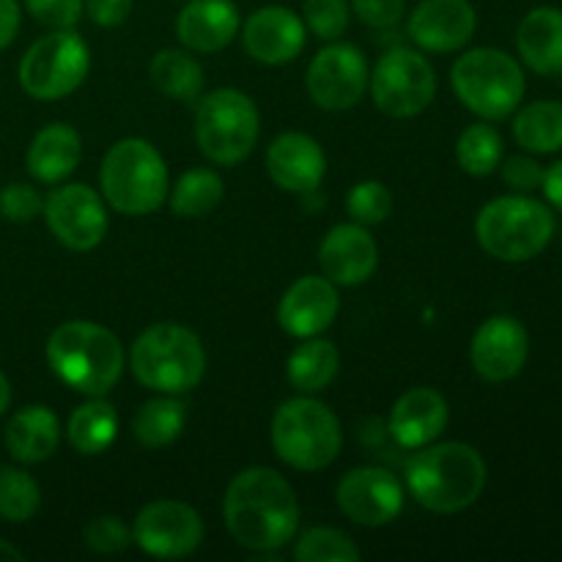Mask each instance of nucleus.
Instances as JSON below:
<instances>
[{
    "mask_svg": "<svg viewBox=\"0 0 562 562\" xmlns=\"http://www.w3.org/2000/svg\"><path fill=\"white\" fill-rule=\"evenodd\" d=\"M302 16L322 42H335L349 27V3L346 0H305Z\"/></svg>",
    "mask_w": 562,
    "mask_h": 562,
    "instance_id": "nucleus-37",
    "label": "nucleus"
},
{
    "mask_svg": "<svg viewBox=\"0 0 562 562\" xmlns=\"http://www.w3.org/2000/svg\"><path fill=\"white\" fill-rule=\"evenodd\" d=\"M543 176H547V170H543L541 165L530 157H510V159H505V165H503L505 184L514 187V190H519V192L538 190V187L543 184Z\"/></svg>",
    "mask_w": 562,
    "mask_h": 562,
    "instance_id": "nucleus-42",
    "label": "nucleus"
},
{
    "mask_svg": "<svg viewBox=\"0 0 562 562\" xmlns=\"http://www.w3.org/2000/svg\"><path fill=\"white\" fill-rule=\"evenodd\" d=\"M530 355V338L525 324L514 316H492L477 327L470 346L472 368L486 382H510L525 368Z\"/></svg>",
    "mask_w": 562,
    "mask_h": 562,
    "instance_id": "nucleus-16",
    "label": "nucleus"
},
{
    "mask_svg": "<svg viewBox=\"0 0 562 562\" xmlns=\"http://www.w3.org/2000/svg\"><path fill=\"white\" fill-rule=\"evenodd\" d=\"M47 362L75 393L104 398L124 373V346L93 322H66L49 335Z\"/></svg>",
    "mask_w": 562,
    "mask_h": 562,
    "instance_id": "nucleus-3",
    "label": "nucleus"
},
{
    "mask_svg": "<svg viewBox=\"0 0 562 562\" xmlns=\"http://www.w3.org/2000/svg\"><path fill=\"white\" fill-rule=\"evenodd\" d=\"M44 220L64 247L88 252L108 236V212L97 190L88 184H66L44 201Z\"/></svg>",
    "mask_w": 562,
    "mask_h": 562,
    "instance_id": "nucleus-14",
    "label": "nucleus"
},
{
    "mask_svg": "<svg viewBox=\"0 0 562 562\" xmlns=\"http://www.w3.org/2000/svg\"><path fill=\"white\" fill-rule=\"evenodd\" d=\"M5 560H25V554L20 552V549L16 547H11L9 541H3V538H0V562H5Z\"/></svg>",
    "mask_w": 562,
    "mask_h": 562,
    "instance_id": "nucleus-47",
    "label": "nucleus"
},
{
    "mask_svg": "<svg viewBox=\"0 0 562 562\" xmlns=\"http://www.w3.org/2000/svg\"><path fill=\"white\" fill-rule=\"evenodd\" d=\"M437 71L420 53L395 47L379 58L371 75L373 104L390 119H412L434 102Z\"/></svg>",
    "mask_w": 562,
    "mask_h": 562,
    "instance_id": "nucleus-11",
    "label": "nucleus"
},
{
    "mask_svg": "<svg viewBox=\"0 0 562 562\" xmlns=\"http://www.w3.org/2000/svg\"><path fill=\"white\" fill-rule=\"evenodd\" d=\"M346 209H349L355 223L368 228V225L384 223L393 214V195L382 181H360L349 190Z\"/></svg>",
    "mask_w": 562,
    "mask_h": 562,
    "instance_id": "nucleus-36",
    "label": "nucleus"
},
{
    "mask_svg": "<svg viewBox=\"0 0 562 562\" xmlns=\"http://www.w3.org/2000/svg\"><path fill=\"white\" fill-rule=\"evenodd\" d=\"M115 434H119V415L113 404L102 398H91L88 404L77 406L66 426L71 448L82 456L104 453L113 445Z\"/></svg>",
    "mask_w": 562,
    "mask_h": 562,
    "instance_id": "nucleus-29",
    "label": "nucleus"
},
{
    "mask_svg": "<svg viewBox=\"0 0 562 562\" xmlns=\"http://www.w3.org/2000/svg\"><path fill=\"white\" fill-rule=\"evenodd\" d=\"M516 47L521 60L538 75H562V11L554 5H538L516 31Z\"/></svg>",
    "mask_w": 562,
    "mask_h": 562,
    "instance_id": "nucleus-25",
    "label": "nucleus"
},
{
    "mask_svg": "<svg viewBox=\"0 0 562 562\" xmlns=\"http://www.w3.org/2000/svg\"><path fill=\"white\" fill-rule=\"evenodd\" d=\"M104 201L121 214L143 217L168 201V168L157 148L143 137H124L104 154L102 170Z\"/></svg>",
    "mask_w": 562,
    "mask_h": 562,
    "instance_id": "nucleus-5",
    "label": "nucleus"
},
{
    "mask_svg": "<svg viewBox=\"0 0 562 562\" xmlns=\"http://www.w3.org/2000/svg\"><path fill=\"white\" fill-rule=\"evenodd\" d=\"M272 448L280 461L300 472H318L344 448L340 420L316 398H291L272 417Z\"/></svg>",
    "mask_w": 562,
    "mask_h": 562,
    "instance_id": "nucleus-7",
    "label": "nucleus"
},
{
    "mask_svg": "<svg viewBox=\"0 0 562 562\" xmlns=\"http://www.w3.org/2000/svg\"><path fill=\"white\" fill-rule=\"evenodd\" d=\"M368 91V64L366 55L349 42H329L318 49L316 58L307 66V93L316 102V108L351 110L362 102Z\"/></svg>",
    "mask_w": 562,
    "mask_h": 562,
    "instance_id": "nucleus-12",
    "label": "nucleus"
},
{
    "mask_svg": "<svg viewBox=\"0 0 562 562\" xmlns=\"http://www.w3.org/2000/svg\"><path fill=\"white\" fill-rule=\"evenodd\" d=\"M318 263L335 285H360L376 272L379 247L366 225L340 223L324 236Z\"/></svg>",
    "mask_w": 562,
    "mask_h": 562,
    "instance_id": "nucleus-20",
    "label": "nucleus"
},
{
    "mask_svg": "<svg viewBox=\"0 0 562 562\" xmlns=\"http://www.w3.org/2000/svg\"><path fill=\"white\" fill-rule=\"evenodd\" d=\"M267 170L285 192H313L327 173L324 148L305 132H285L274 137L267 151Z\"/></svg>",
    "mask_w": 562,
    "mask_h": 562,
    "instance_id": "nucleus-21",
    "label": "nucleus"
},
{
    "mask_svg": "<svg viewBox=\"0 0 562 562\" xmlns=\"http://www.w3.org/2000/svg\"><path fill=\"white\" fill-rule=\"evenodd\" d=\"M360 558L355 541L333 527H313L294 543V560L300 562H357Z\"/></svg>",
    "mask_w": 562,
    "mask_h": 562,
    "instance_id": "nucleus-35",
    "label": "nucleus"
},
{
    "mask_svg": "<svg viewBox=\"0 0 562 562\" xmlns=\"http://www.w3.org/2000/svg\"><path fill=\"white\" fill-rule=\"evenodd\" d=\"M335 499L340 514L362 527H384L404 510V488L398 477L382 467H357L346 472Z\"/></svg>",
    "mask_w": 562,
    "mask_h": 562,
    "instance_id": "nucleus-15",
    "label": "nucleus"
},
{
    "mask_svg": "<svg viewBox=\"0 0 562 562\" xmlns=\"http://www.w3.org/2000/svg\"><path fill=\"white\" fill-rule=\"evenodd\" d=\"M486 461L472 445H426L406 467V486L412 497L431 514H461L486 488Z\"/></svg>",
    "mask_w": 562,
    "mask_h": 562,
    "instance_id": "nucleus-2",
    "label": "nucleus"
},
{
    "mask_svg": "<svg viewBox=\"0 0 562 562\" xmlns=\"http://www.w3.org/2000/svg\"><path fill=\"white\" fill-rule=\"evenodd\" d=\"M132 541L151 558L181 560L201 547L203 521L190 505L159 499V503H148L135 516Z\"/></svg>",
    "mask_w": 562,
    "mask_h": 562,
    "instance_id": "nucleus-13",
    "label": "nucleus"
},
{
    "mask_svg": "<svg viewBox=\"0 0 562 562\" xmlns=\"http://www.w3.org/2000/svg\"><path fill=\"white\" fill-rule=\"evenodd\" d=\"M42 508V488L20 467H0V519L25 525Z\"/></svg>",
    "mask_w": 562,
    "mask_h": 562,
    "instance_id": "nucleus-34",
    "label": "nucleus"
},
{
    "mask_svg": "<svg viewBox=\"0 0 562 562\" xmlns=\"http://www.w3.org/2000/svg\"><path fill=\"white\" fill-rule=\"evenodd\" d=\"M82 159V140L75 126L49 124L36 132L27 148V170L44 184L69 179Z\"/></svg>",
    "mask_w": 562,
    "mask_h": 562,
    "instance_id": "nucleus-26",
    "label": "nucleus"
},
{
    "mask_svg": "<svg viewBox=\"0 0 562 562\" xmlns=\"http://www.w3.org/2000/svg\"><path fill=\"white\" fill-rule=\"evenodd\" d=\"M88 20L99 27H119L132 14V0H82Z\"/></svg>",
    "mask_w": 562,
    "mask_h": 562,
    "instance_id": "nucleus-43",
    "label": "nucleus"
},
{
    "mask_svg": "<svg viewBox=\"0 0 562 562\" xmlns=\"http://www.w3.org/2000/svg\"><path fill=\"white\" fill-rule=\"evenodd\" d=\"M475 234L492 258L521 263L547 250L554 236V214L536 198L503 195L481 209Z\"/></svg>",
    "mask_w": 562,
    "mask_h": 562,
    "instance_id": "nucleus-6",
    "label": "nucleus"
},
{
    "mask_svg": "<svg viewBox=\"0 0 562 562\" xmlns=\"http://www.w3.org/2000/svg\"><path fill=\"white\" fill-rule=\"evenodd\" d=\"M456 159L464 173L477 176V179L492 176L503 159V135L492 124L467 126L456 146Z\"/></svg>",
    "mask_w": 562,
    "mask_h": 562,
    "instance_id": "nucleus-33",
    "label": "nucleus"
},
{
    "mask_svg": "<svg viewBox=\"0 0 562 562\" xmlns=\"http://www.w3.org/2000/svg\"><path fill=\"white\" fill-rule=\"evenodd\" d=\"M20 31V3L16 0H0V49L9 47Z\"/></svg>",
    "mask_w": 562,
    "mask_h": 562,
    "instance_id": "nucleus-44",
    "label": "nucleus"
},
{
    "mask_svg": "<svg viewBox=\"0 0 562 562\" xmlns=\"http://www.w3.org/2000/svg\"><path fill=\"white\" fill-rule=\"evenodd\" d=\"M541 187H543V195H547V201L562 212V162L552 165V168L547 170Z\"/></svg>",
    "mask_w": 562,
    "mask_h": 562,
    "instance_id": "nucleus-45",
    "label": "nucleus"
},
{
    "mask_svg": "<svg viewBox=\"0 0 562 562\" xmlns=\"http://www.w3.org/2000/svg\"><path fill=\"white\" fill-rule=\"evenodd\" d=\"M477 14L470 0H420L406 31L428 53H456L475 36Z\"/></svg>",
    "mask_w": 562,
    "mask_h": 562,
    "instance_id": "nucleus-17",
    "label": "nucleus"
},
{
    "mask_svg": "<svg viewBox=\"0 0 562 562\" xmlns=\"http://www.w3.org/2000/svg\"><path fill=\"white\" fill-rule=\"evenodd\" d=\"M340 366V351L333 340L324 338H305L289 357V384L300 390L302 395L322 393L329 382L335 379Z\"/></svg>",
    "mask_w": 562,
    "mask_h": 562,
    "instance_id": "nucleus-27",
    "label": "nucleus"
},
{
    "mask_svg": "<svg viewBox=\"0 0 562 562\" xmlns=\"http://www.w3.org/2000/svg\"><path fill=\"white\" fill-rule=\"evenodd\" d=\"M514 137L532 154H552L562 148V102H532L514 119Z\"/></svg>",
    "mask_w": 562,
    "mask_h": 562,
    "instance_id": "nucleus-31",
    "label": "nucleus"
},
{
    "mask_svg": "<svg viewBox=\"0 0 562 562\" xmlns=\"http://www.w3.org/2000/svg\"><path fill=\"white\" fill-rule=\"evenodd\" d=\"M187 426V409L176 395H159L146 401L132 420L135 439L148 450L173 445Z\"/></svg>",
    "mask_w": 562,
    "mask_h": 562,
    "instance_id": "nucleus-30",
    "label": "nucleus"
},
{
    "mask_svg": "<svg viewBox=\"0 0 562 562\" xmlns=\"http://www.w3.org/2000/svg\"><path fill=\"white\" fill-rule=\"evenodd\" d=\"M239 31L234 0H190L176 20V36L192 53H217Z\"/></svg>",
    "mask_w": 562,
    "mask_h": 562,
    "instance_id": "nucleus-23",
    "label": "nucleus"
},
{
    "mask_svg": "<svg viewBox=\"0 0 562 562\" xmlns=\"http://www.w3.org/2000/svg\"><path fill=\"white\" fill-rule=\"evenodd\" d=\"M148 77L159 93L176 99V102L192 104L201 99L203 69L192 58V53H184V49H162L154 55Z\"/></svg>",
    "mask_w": 562,
    "mask_h": 562,
    "instance_id": "nucleus-28",
    "label": "nucleus"
},
{
    "mask_svg": "<svg viewBox=\"0 0 562 562\" xmlns=\"http://www.w3.org/2000/svg\"><path fill=\"white\" fill-rule=\"evenodd\" d=\"M9 404H11V384H9V379H5V373L0 371V417L5 415Z\"/></svg>",
    "mask_w": 562,
    "mask_h": 562,
    "instance_id": "nucleus-46",
    "label": "nucleus"
},
{
    "mask_svg": "<svg viewBox=\"0 0 562 562\" xmlns=\"http://www.w3.org/2000/svg\"><path fill=\"white\" fill-rule=\"evenodd\" d=\"M223 201V179L209 168H192L176 181L170 209L179 217H206Z\"/></svg>",
    "mask_w": 562,
    "mask_h": 562,
    "instance_id": "nucleus-32",
    "label": "nucleus"
},
{
    "mask_svg": "<svg viewBox=\"0 0 562 562\" xmlns=\"http://www.w3.org/2000/svg\"><path fill=\"white\" fill-rule=\"evenodd\" d=\"M60 423L42 404L22 406L5 426V450L20 464H42L58 450Z\"/></svg>",
    "mask_w": 562,
    "mask_h": 562,
    "instance_id": "nucleus-24",
    "label": "nucleus"
},
{
    "mask_svg": "<svg viewBox=\"0 0 562 562\" xmlns=\"http://www.w3.org/2000/svg\"><path fill=\"white\" fill-rule=\"evenodd\" d=\"M258 135H261V115L247 93L236 88H217L198 102L195 140L209 162H241L252 154Z\"/></svg>",
    "mask_w": 562,
    "mask_h": 562,
    "instance_id": "nucleus-9",
    "label": "nucleus"
},
{
    "mask_svg": "<svg viewBox=\"0 0 562 562\" xmlns=\"http://www.w3.org/2000/svg\"><path fill=\"white\" fill-rule=\"evenodd\" d=\"M450 423L448 401L431 387H412L390 412V434L406 450H420L445 434Z\"/></svg>",
    "mask_w": 562,
    "mask_h": 562,
    "instance_id": "nucleus-22",
    "label": "nucleus"
},
{
    "mask_svg": "<svg viewBox=\"0 0 562 562\" xmlns=\"http://www.w3.org/2000/svg\"><path fill=\"white\" fill-rule=\"evenodd\" d=\"M91 53L75 31H53L27 47L20 60V86L27 97L53 102L86 82Z\"/></svg>",
    "mask_w": 562,
    "mask_h": 562,
    "instance_id": "nucleus-10",
    "label": "nucleus"
},
{
    "mask_svg": "<svg viewBox=\"0 0 562 562\" xmlns=\"http://www.w3.org/2000/svg\"><path fill=\"white\" fill-rule=\"evenodd\" d=\"M450 86L467 110L486 121H499L521 104L525 71L503 49L477 47L456 60Z\"/></svg>",
    "mask_w": 562,
    "mask_h": 562,
    "instance_id": "nucleus-8",
    "label": "nucleus"
},
{
    "mask_svg": "<svg viewBox=\"0 0 562 562\" xmlns=\"http://www.w3.org/2000/svg\"><path fill=\"white\" fill-rule=\"evenodd\" d=\"M25 9L53 31H71L82 16V0H25Z\"/></svg>",
    "mask_w": 562,
    "mask_h": 562,
    "instance_id": "nucleus-40",
    "label": "nucleus"
},
{
    "mask_svg": "<svg viewBox=\"0 0 562 562\" xmlns=\"http://www.w3.org/2000/svg\"><path fill=\"white\" fill-rule=\"evenodd\" d=\"M305 22L285 5H263L245 22L241 42L250 58L267 66H285L305 49Z\"/></svg>",
    "mask_w": 562,
    "mask_h": 562,
    "instance_id": "nucleus-18",
    "label": "nucleus"
},
{
    "mask_svg": "<svg viewBox=\"0 0 562 562\" xmlns=\"http://www.w3.org/2000/svg\"><path fill=\"white\" fill-rule=\"evenodd\" d=\"M225 527L250 552H278L300 530V499L280 472L250 467L231 481L223 499Z\"/></svg>",
    "mask_w": 562,
    "mask_h": 562,
    "instance_id": "nucleus-1",
    "label": "nucleus"
},
{
    "mask_svg": "<svg viewBox=\"0 0 562 562\" xmlns=\"http://www.w3.org/2000/svg\"><path fill=\"white\" fill-rule=\"evenodd\" d=\"M340 311L338 289L324 274H307L300 278L283 294L278 305V322L291 338H316L329 324L335 322Z\"/></svg>",
    "mask_w": 562,
    "mask_h": 562,
    "instance_id": "nucleus-19",
    "label": "nucleus"
},
{
    "mask_svg": "<svg viewBox=\"0 0 562 562\" xmlns=\"http://www.w3.org/2000/svg\"><path fill=\"white\" fill-rule=\"evenodd\" d=\"M44 212V201L31 184H5L0 190V217L9 223H31Z\"/></svg>",
    "mask_w": 562,
    "mask_h": 562,
    "instance_id": "nucleus-39",
    "label": "nucleus"
},
{
    "mask_svg": "<svg viewBox=\"0 0 562 562\" xmlns=\"http://www.w3.org/2000/svg\"><path fill=\"white\" fill-rule=\"evenodd\" d=\"M130 366L143 387L162 395H184L201 384L206 373V351L192 329L162 322L137 335Z\"/></svg>",
    "mask_w": 562,
    "mask_h": 562,
    "instance_id": "nucleus-4",
    "label": "nucleus"
},
{
    "mask_svg": "<svg viewBox=\"0 0 562 562\" xmlns=\"http://www.w3.org/2000/svg\"><path fill=\"white\" fill-rule=\"evenodd\" d=\"M351 9L360 16L362 25L384 31L404 20L406 0H351Z\"/></svg>",
    "mask_w": 562,
    "mask_h": 562,
    "instance_id": "nucleus-41",
    "label": "nucleus"
},
{
    "mask_svg": "<svg viewBox=\"0 0 562 562\" xmlns=\"http://www.w3.org/2000/svg\"><path fill=\"white\" fill-rule=\"evenodd\" d=\"M82 541L97 554H119L132 543V530L119 519V516H97L82 530Z\"/></svg>",
    "mask_w": 562,
    "mask_h": 562,
    "instance_id": "nucleus-38",
    "label": "nucleus"
}]
</instances>
